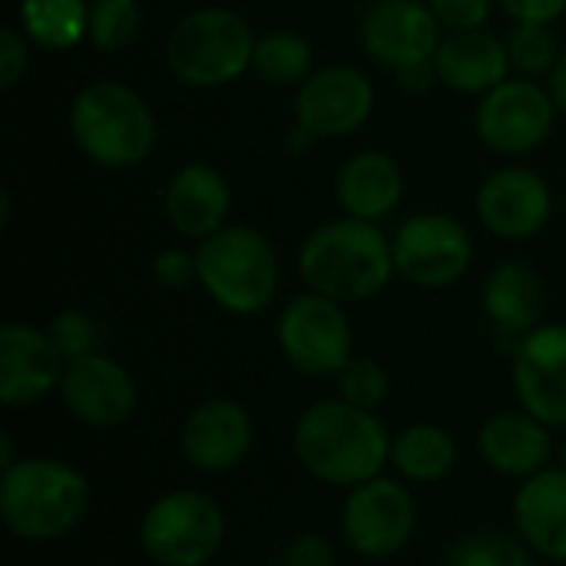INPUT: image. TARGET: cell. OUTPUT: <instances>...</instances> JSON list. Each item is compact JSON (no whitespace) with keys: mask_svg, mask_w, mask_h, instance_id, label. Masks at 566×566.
Wrapping results in <instances>:
<instances>
[{"mask_svg":"<svg viewBox=\"0 0 566 566\" xmlns=\"http://www.w3.org/2000/svg\"><path fill=\"white\" fill-rule=\"evenodd\" d=\"M488 318L504 335H531L544 312V282L527 265H501L484 285Z\"/></svg>","mask_w":566,"mask_h":566,"instance_id":"obj_24","label":"cell"},{"mask_svg":"<svg viewBox=\"0 0 566 566\" xmlns=\"http://www.w3.org/2000/svg\"><path fill=\"white\" fill-rule=\"evenodd\" d=\"M554 129V99L531 80H504L478 106V133L497 153H527Z\"/></svg>","mask_w":566,"mask_h":566,"instance_id":"obj_12","label":"cell"},{"mask_svg":"<svg viewBox=\"0 0 566 566\" xmlns=\"http://www.w3.org/2000/svg\"><path fill=\"white\" fill-rule=\"evenodd\" d=\"M60 395L66 411L90 428H119L136 411L133 375L99 352L76 358L63 368Z\"/></svg>","mask_w":566,"mask_h":566,"instance_id":"obj_13","label":"cell"},{"mask_svg":"<svg viewBox=\"0 0 566 566\" xmlns=\"http://www.w3.org/2000/svg\"><path fill=\"white\" fill-rule=\"evenodd\" d=\"M514 388L524 411L547 428H566V325L524 335L514 358Z\"/></svg>","mask_w":566,"mask_h":566,"instance_id":"obj_15","label":"cell"},{"mask_svg":"<svg viewBox=\"0 0 566 566\" xmlns=\"http://www.w3.org/2000/svg\"><path fill=\"white\" fill-rule=\"evenodd\" d=\"M90 507L86 478L53 458H23L0 474V517L7 531L30 544L66 537Z\"/></svg>","mask_w":566,"mask_h":566,"instance_id":"obj_3","label":"cell"},{"mask_svg":"<svg viewBox=\"0 0 566 566\" xmlns=\"http://www.w3.org/2000/svg\"><path fill=\"white\" fill-rule=\"evenodd\" d=\"M242 566H245V564H242Z\"/></svg>","mask_w":566,"mask_h":566,"instance_id":"obj_41","label":"cell"},{"mask_svg":"<svg viewBox=\"0 0 566 566\" xmlns=\"http://www.w3.org/2000/svg\"><path fill=\"white\" fill-rule=\"evenodd\" d=\"M478 212L491 232L504 239H527L551 216V189L531 169H501L481 186Z\"/></svg>","mask_w":566,"mask_h":566,"instance_id":"obj_19","label":"cell"},{"mask_svg":"<svg viewBox=\"0 0 566 566\" xmlns=\"http://www.w3.org/2000/svg\"><path fill=\"white\" fill-rule=\"evenodd\" d=\"M531 547L521 537L497 534V531H478L461 537L441 566H534Z\"/></svg>","mask_w":566,"mask_h":566,"instance_id":"obj_28","label":"cell"},{"mask_svg":"<svg viewBox=\"0 0 566 566\" xmlns=\"http://www.w3.org/2000/svg\"><path fill=\"white\" fill-rule=\"evenodd\" d=\"M365 50L398 73L434 66L438 53V17L418 0H378L361 23Z\"/></svg>","mask_w":566,"mask_h":566,"instance_id":"obj_11","label":"cell"},{"mask_svg":"<svg viewBox=\"0 0 566 566\" xmlns=\"http://www.w3.org/2000/svg\"><path fill=\"white\" fill-rule=\"evenodd\" d=\"M298 464L322 484L358 488L381 478L391 464V438L375 411L355 408L342 398L312 405L292 434Z\"/></svg>","mask_w":566,"mask_h":566,"instance_id":"obj_1","label":"cell"},{"mask_svg":"<svg viewBox=\"0 0 566 566\" xmlns=\"http://www.w3.org/2000/svg\"><path fill=\"white\" fill-rule=\"evenodd\" d=\"M27 70V43L13 27L0 30V86H13Z\"/></svg>","mask_w":566,"mask_h":566,"instance_id":"obj_36","label":"cell"},{"mask_svg":"<svg viewBox=\"0 0 566 566\" xmlns=\"http://www.w3.org/2000/svg\"><path fill=\"white\" fill-rule=\"evenodd\" d=\"M255 424L249 411L229 398H212L199 405L179 431V451L186 464L202 474H226L239 468L249 458Z\"/></svg>","mask_w":566,"mask_h":566,"instance_id":"obj_14","label":"cell"},{"mask_svg":"<svg viewBox=\"0 0 566 566\" xmlns=\"http://www.w3.org/2000/svg\"><path fill=\"white\" fill-rule=\"evenodd\" d=\"M335 381H338V398L365 411H375L388 398V375L371 358H352L335 375Z\"/></svg>","mask_w":566,"mask_h":566,"instance_id":"obj_30","label":"cell"},{"mask_svg":"<svg viewBox=\"0 0 566 566\" xmlns=\"http://www.w3.org/2000/svg\"><path fill=\"white\" fill-rule=\"evenodd\" d=\"M551 86H554V103H557V106L566 113V53L557 60V66H554V80H551Z\"/></svg>","mask_w":566,"mask_h":566,"instance_id":"obj_38","label":"cell"},{"mask_svg":"<svg viewBox=\"0 0 566 566\" xmlns=\"http://www.w3.org/2000/svg\"><path fill=\"white\" fill-rule=\"evenodd\" d=\"M255 53L249 23L232 10H196L182 17L166 43L169 70L192 86H222L235 80Z\"/></svg>","mask_w":566,"mask_h":566,"instance_id":"obj_6","label":"cell"},{"mask_svg":"<svg viewBox=\"0 0 566 566\" xmlns=\"http://www.w3.org/2000/svg\"><path fill=\"white\" fill-rule=\"evenodd\" d=\"M76 146L99 166H133L149 156L156 143V119L149 106L123 83H90L70 109Z\"/></svg>","mask_w":566,"mask_h":566,"instance_id":"obj_4","label":"cell"},{"mask_svg":"<svg viewBox=\"0 0 566 566\" xmlns=\"http://www.w3.org/2000/svg\"><path fill=\"white\" fill-rule=\"evenodd\" d=\"M557 461H560L557 468H560V471H566V441L560 444V451H557Z\"/></svg>","mask_w":566,"mask_h":566,"instance_id":"obj_40","label":"cell"},{"mask_svg":"<svg viewBox=\"0 0 566 566\" xmlns=\"http://www.w3.org/2000/svg\"><path fill=\"white\" fill-rule=\"evenodd\" d=\"M279 348L308 378H335L352 361V325L342 302L318 292L292 298L279 318Z\"/></svg>","mask_w":566,"mask_h":566,"instance_id":"obj_8","label":"cell"},{"mask_svg":"<svg viewBox=\"0 0 566 566\" xmlns=\"http://www.w3.org/2000/svg\"><path fill=\"white\" fill-rule=\"evenodd\" d=\"M153 272H156V279H159L166 289H186L192 279H199L196 255H189V252H182V249H166V252L153 262Z\"/></svg>","mask_w":566,"mask_h":566,"instance_id":"obj_34","label":"cell"},{"mask_svg":"<svg viewBox=\"0 0 566 566\" xmlns=\"http://www.w3.org/2000/svg\"><path fill=\"white\" fill-rule=\"evenodd\" d=\"M481 458L494 474L504 478H537L554 461L551 428L531 411H501L481 428Z\"/></svg>","mask_w":566,"mask_h":566,"instance_id":"obj_18","label":"cell"},{"mask_svg":"<svg viewBox=\"0 0 566 566\" xmlns=\"http://www.w3.org/2000/svg\"><path fill=\"white\" fill-rule=\"evenodd\" d=\"M428 7L454 30H478L491 13V0H428Z\"/></svg>","mask_w":566,"mask_h":566,"instance_id":"obj_33","label":"cell"},{"mask_svg":"<svg viewBox=\"0 0 566 566\" xmlns=\"http://www.w3.org/2000/svg\"><path fill=\"white\" fill-rule=\"evenodd\" d=\"M395 269L421 289H444L458 282L474 255L471 235L448 216L408 219L395 235Z\"/></svg>","mask_w":566,"mask_h":566,"instance_id":"obj_10","label":"cell"},{"mask_svg":"<svg viewBox=\"0 0 566 566\" xmlns=\"http://www.w3.org/2000/svg\"><path fill=\"white\" fill-rule=\"evenodd\" d=\"M139 30L136 0H93L90 7V40L99 50H123Z\"/></svg>","mask_w":566,"mask_h":566,"instance_id":"obj_29","label":"cell"},{"mask_svg":"<svg viewBox=\"0 0 566 566\" xmlns=\"http://www.w3.org/2000/svg\"><path fill=\"white\" fill-rule=\"evenodd\" d=\"M507 56L524 73H544L557 60V36L547 30V23H517L507 40Z\"/></svg>","mask_w":566,"mask_h":566,"instance_id":"obj_31","label":"cell"},{"mask_svg":"<svg viewBox=\"0 0 566 566\" xmlns=\"http://www.w3.org/2000/svg\"><path fill=\"white\" fill-rule=\"evenodd\" d=\"M226 541L222 507L202 491H169L149 504L139 547L156 566H206Z\"/></svg>","mask_w":566,"mask_h":566,"instance_id":"obj_7","label":"cell"},{"mask_svg":"<svg viewBox=\"0 0 566 566\" xmlns=\"http://www.w3.org/2000/svg\"><path fill=\"white\" fill-rule=\"evenodd\" d=\"M285 566H335V547L318 534H302L289 544Z\"/></svg>","mask_w":566,"mask_h":566,"instance_id":"obj_35","label":"cell"},{"mask_svg":"<svg viewBox=\"0 0 566 566\" xmlns=\"http://www.w3.org/2000/svg\"><path fill=\"white\" fill-rule=\"evenodd\" d=\"M46 335H50V342L56 345V352H60V358H63L66 365L76 361V358L93 355V352H96V338H99L93 318L83 315V312H73V308H70V312H60V315L46 325Z\"/></svg>","mask_w":566,"mask_h":566,"instance_id":"obj_32","label":"cell"},{"mask_svg":"<svg viewBox=\"0 0 566 566\" xmlns=\"http://www.w3.org/2000/svg\"><path fill=\"white\" fill-rule=\"evenodd\" d=\"M511 66L507 46L484 30H454L438 43L434 73L461 93H488L504 83Z\"/></svg>","mask_w":566,"mask_h":566,"instance_id":"obj_21","label":"cell"},{"mask_svg":"<svg viewBox=\"0 0 566 566\" xmlns=\"http://www.w3.org/2000/svg\"><path fill=\"white\" fill-rule=\"evenodd\" d=\"M391 464L405 481L438 484L458 464V444L441 424H411L391 441Z\"/></svg>","mask_w":566,"mask_h":566,"instance_id":"obj_25","label":"cell"},{"mask_svg":"<svg viewBox=\"0 0 566 566\" xmlns=\"http://www.w3.org/2000/svg\"><path fill=\"white\" fill-rule=\"evenodd\" d=\"M229 186L209 166H186L172 176L166 192V216L186 239H209L229 212Z\"/></svg>","mask_w":566,"mask_h":566,"instance_id":"obj_22","label":"cell"},{"mask_svg":"<svg viewBox=\"0 0 566 566\" xmlns=\"http://www.w3.org/2000/svg\"><path fill=\"white\" fill-rule=\"evenodd\" d=\"M514 524L534 554L566 564V471L547 468L524 481L514 497Z\"/></svg>","mask_w":566,"mask_h":566,"instance_id":"obj_20","label":"cell"},{"mask_svg":"<svg viewBox=\"0 0 566 566\" xmlns=\"http://www.w3.org/2000/svg\"><path fill=\"white\" fill-rule=\"evenodd\" d=\"M375 103L371 80L355 66H325L298 90V126L305 136H342L358 129Z\"/></svg>","mask_w":566,"mask_h":566,"instance_id":"obj_16","label":"cell"},{"mask_svg":"<svg viewBox=\"0 0 566 566\" xmlns=\"http://www.w3.org/2000/svg\"><path fill=\"white\" fill-rule=\"evenodd\" d=\"M517 23H551L566 10V0H501Z\"/></svg>","mask_w":566,"mask_h":566,"instance_id":"obj_37","label":"cell"},{"mask_svg":"<svg viewBox=\"0 0 566 566\" xmlns=\"http://www.w3.org/2000/svg\"><path fill=\"white\" fill-rule=\"evenodd\" d=\"M252 66L259 76H265L275 86H292L298 80H308L312 73V46L289 30H275L262 40H255Z\"/></svg>","mask_w":566,"mask_h":566,"instance_id":"obj_27","label":"cell"},{"mask_svg":"<svg viewBox=\"0 0 566 566\" xmlns=\"http://www.w3.org/2000/svg\"><path fill=\"white\" fill-rule=\"evenodd\" d=\"M418 527V504L401 481L375 478L348 491L342 507V534L345 544L368 557L385 560L401 554Z\"/></svg>","mask_w":566,"mask_h":566,"instance_id":"obj_9","label":"cell"},{"mask_svg":"<svg viewBox=\"0 0 566 566\" xmlns=\"http://www.w3.org/2000/svg\"><path fill=\"white\" fill-rule=\"evenodd\" d=\"M199 285L226 312L255 315L262 312L279 289V259L265 235L255 229L235 226L219 229L202 239L196 252Z\"/></svg>","mask_w":566,"mask_h":566,"instance_id":"obj_5","label":"cell"},{"mask_svg":"<svg viewBox=\"0 0 566 566\" xmlns=\"http://www.w3.org/2000/svg\"><path fill=\"white\" fill-rule=\"evenodd\" d=\"M298 269L312 292L342 305L365 302L388 285L395 272V245L365 219L328 222L305 239Z\"/></svg>","mask_w":566,"mask_h":566,"instance_id":"obj_2","label":"cell"},{"mask_svg":"<svg viewBox=\"0 0 566 566\" xmlns=\"http://www.w3.org/2000/svg\"><path fill=\"white\" fill-rule=\"evenodd\" d=\"M0 444H3V454H0V468H10V464H17V461H13V438H10L7 431L0 434Z\"/></svg>","mask_w":566,"mask_h":566,"instance_id":"obj_39","label":"cell"},{"mask_svg":"<svg viewBox=\"0 0 566 566\" xmlns=\"http://www.w3.org/2000/svg\"><path fill=\"white\" fill-rule=\"evenodd\" d=\"M20 13L27 33L53 50L73 46L90 30V10L83 0H23Z\"/></svg>","mask_w":566,"mask_h":566,"instance_id":"obj_26","label":"cell"},{"mask_svg":"<svg viewBox=\"0 0 566 566\" xmlns=\"http://www.w3.org/2000/svg\"><path fill=\"white\" fill-rule=\"evenodd\" d=\"M66 361L46 332L30 325L0 328V401L7 408H27L43 401L63 381Z\"/></svg>","mask_w":566,"mask_h":566,"instance_id":"obj_17","label":"cell"},{"mask_svg":"<svg viewBox=\"0 0 566 566\" xmlns=\"http://www.w3.org/2000/svg\"><path fill=\"white\" fill-rule=\"evenodd\" d=\"M401 169L385 153H361L338 176V199L345 212H352V219H385L401 202Z\"/></svg>","mask_w":566,"mask_h":566,"instance_id":"obj_23","label":"cell"}]
</instances>
